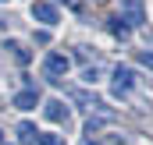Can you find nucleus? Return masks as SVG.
<instances>
[{
  "mask_svg": "<svg viewBox=\"0 0 153 145\" xmlns=\"http://www.w3.org/2000/svg\"><path fill=\"white\" fill-rule=\"evenodd\" d=\"M57 4H71V0H57Z\"/></svg>",
  "mask_w": 153,
  "mask_h": 145,
  "instance_id": "obj_12",
  "label": "nucleus"
},
{
  "mask_svg": "<svg viewBox=\"0 0 153 145\" xmlns=\"http://www.w3.org/2000/svg\"><path fill=\"white\" fill-rule=\"evenodd\" d=\"M14 106H18V110H36V106H39L36 89H25V92H18V96H14Z\"/></svg>",
  "mask_w": 153,
  "mask_h": 145,
  "instance_id": "obj_6",
  "label": "nucleus"
},
{
  "mask_svg": "<svg viewBox=\"0 0 153 145\" xmlns=\"http://www.w3.org/2000/svg\"><path fill=\"white\" fill-rule=\"evenodd\" d=\"M132 85H135V74H132V67H114V96H125Z\"/></svg>",
  "mask_w": 153,
  "mask_h": 145,
  "instance_id": "obj_5",
  "label": "nucleus"
},
{
  "mask_svg": "<svg viewBox=\"0 0 153 145\" xmlns=\"http://www.w3.org/2000/svg\"><path fill=\"white\" fill-rule=\"evenodd\" d=\"M39 145H68L64 142V135H53V131H46V135H36Z\"/></svg>",
  "mask_w": 153,
  "mask_h": 145,
  "instance_id": "obj_8",
  "label": "nucleus"
},
{
  "mask_svg": "<svg viewBox=\"0 0 153 145\" xmlns=\"http://www.w3.org/2000/svg\"><path fill=\"white\" fill-rule=\"evenodd\" d=\"M121 18L128 25H143L146 14H143V0H121Z\"/></svg>",
  "mask_w": 153,
  "mask_h": 145,
  "instance_id": "obj_3",
  "label": "nucleus"
},
{
  "mask_svg": "<svg viewBox=\"0 0 153 145\" xmlns=\"http://www.w3.org/2000/svg\"><path fill=\"white\" fill-rule=\"evenodd\" d=\"M68 67H71V60L64 53H46V60H43V71L50 74V81H61L68 74Z\"/></svg>",
  "mask_w": 153,
  "mask_h": 145,
  "instance_id": "obj_1",
  "label": "nucleus"
},
{
  "mask_svg": "<svg viewBox=\"0 0 153 145\" xmlns=\"http://www.w3.org/2000/svg\"><path fill=\"white\" fill-rule=\"evenodd\" d=\"M82 78H85V81H89V85H93V81H96V78H100V71H96V67H85V71H82Z\"/></svg>",
  "mask_w": 153,
  "mask_h": 145,
  "instance_id": "obj_11",
  "label": "nucleus"
},
{
  "mask_svg": "<svg viewBox=\"0 0 153 145\" xmlns=\"http://www.w3.org/2000/svg\"><path fill=\"white\" fill-rule=\"evenodd\" d=\"M43 117H46V120H53V124H68V117H71V110L64 106L61 99H50V103L43 106Z\"/></svg>",
  "mask_w": 153,
  "mask_h": 145,
  "instance_id": "obj_4",
  "label": "nucleus"
},
{
  "mask_svg": "<svg viewBox=\"0 0 153 145\" xmlns=\"http://www.w3.org/2000/svg\"><path fill=\"white\" fill-rule=\"evenodd\" d=\"M36 135H39V131L32 127V124H18V138H22L25 145H29V142H36Z\"/></svg>",
  "mask_w": 153,
  "mask_h": 145,
  "instance_id": "obj_9",
  "label": "nucleus"
},
{
  "mask_svg": "<svg viewBox=\"0 0 153 145\" xmlns=\"http://www.w3.org/2000/svg\"><path fill=\"white\" fill-rule=\"evenodd\" d=\"M135 57H139V64H143V67H153V53H150V50H139Z\"/></svg>",
  "mask_w": 153,
  "mask_h": 145,
  "instance_id": "obj_10",
  "label": "nucleus"
},
{
  "mask_svg": "<svg viewBox=\"0 0 153 145\" xmlns=\"http://www.w3.org/2000/svg\"><path fill=\"white\" fill-rule=\"evenodd\" d=\"M111 32H114L117 39H128V36H132V25H128V21L117 14V18H111Z\"/></svg>",
  "mask_w": 153,
  "mask_h": 145,
  "instance_id": "obj_7",
  "label": "nucleus"
},
{
  "mask_svg": "<svg viewBox=\"0 0 153 145\" xmlns=\"http://www.w3.org/2000/svg\"><path fill=\"white\" fill-rule=\"evenodd\" d=\"M32 18L43 21V25H57L61 18H57V7L50 4V0H32Z\"/></svg>",
  "mask_w": 153,
  "mask_h": 145,
  "instance_id": "obj_2",
  "label": "nucleus"
},
{
  "mask_svg": "<svg viewBox=\"0 0 153 145\" xmlns=\"http://www.w3.org/2000/svg\"><path fill=\"white\" fill-rule=\"evenodd\" d=\"M0 4H4V0H0Z\"/></svg>",
  "mask_w": 153,
  "mask_h": 145,
  "instance_id": "obj_13",
  "label": "nucleus"
}]
</instances>
